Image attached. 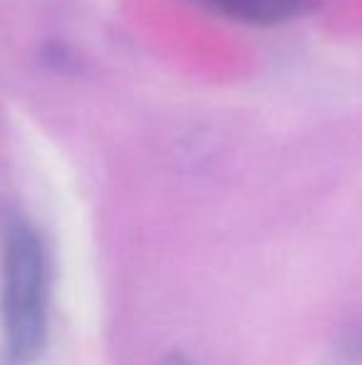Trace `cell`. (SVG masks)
Segmentation results:
<instances>
[{"label":"cell","instance_id":"obj_2","mask_svg":"<svg viewBox=\"0 0 362 365\" xmlns=\"http://www.w3.org/2000/svg\"><path fill=\"white\" fill-rule=\"evenodd\" d=\"M221 18L246 25H280L308 13L315 0H191Z\"/></svg>","mask_w":362,"mask_h":365},{"label":"cell","instance_id":"obj_1","mask_svg":"<svg viewBox=\"0 0 362 365\" xmlns=\"http://www.w3.org/2000/svg\"><path fill=\"white\" fill-rule=\"evenodd\" d=\"M0 326L5 365H33L50 326V266L43 236L15 212L0 217Z\"/></svg>","mask_w":362,"mask_h":365},{"label":"cell","instance_id":"obj_3","mask_svg":"<svg viewBox=\"0 0 362 365\" xmlns=\"http://www.w3.org/2000/svg\"><path fill=\"white\" fill-rule=\"evenodd\" d=\"M159 365H193V361L183 356V353H169V356H166Z\"/></svg>","mask_w":362,"mask_h":365}]
</instances>
